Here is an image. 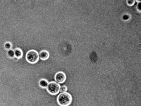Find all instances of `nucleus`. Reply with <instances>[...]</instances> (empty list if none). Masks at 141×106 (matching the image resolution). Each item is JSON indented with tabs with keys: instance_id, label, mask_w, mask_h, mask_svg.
I'll list each match as a JSON object with an SVG mask.
<instances>
[{
	"instance_id": "nucleus-1",
	"label": "nucleus",
	"mask_w": 141,
	"mask_h": 106,
	"mask_svg": "<svg viewBox=\"0 0 141 106\" xmlns=\"http://www.w3.org/2000/svg\"><path fill=\"white\" fill-rule=\"evenodd\" d=\"M71 95L67 92L61 93L57 98V103L61 106H68L72 103Z\"/></svg>"
},
{
	"instance_id": "nucleus-2",
	"label": "nucleus",
	"mask_w": 141,
	"mask_h": 106,
	"mask_svg": "<svg viewBox=\"0 0 141 106\" xmlns=\"http://www.w3.org/2000/svg\"><path fill=\"white\" fill-rule=\"evenodd\" d=\"M27 61L31 64H34L38 61L39 60V54L35 50H30L27 52L26 55Z\"/></svg>"
},
{
	"instance_id": "nucleus-3",
	"label": "nucleus",
	"mask_w": 141,
	"mask_h": 106,
	"mask_svg": "<svg viewBox=\"0 0 141 106\" xmlns=\"http://www.w3.org/2000/svg\"><path fill=\"white\" fill-rule=\"evenodd\" d=\"M60 86L58 83L55 82H51L48 83V85L47 87V90L49 94L52 95H56L59 92Z\"/></svg>"
},
{
	"instance_id": "nucleus-4",
	"label": "nucleus",
	"mask_w": 141,
	"mask_h": 106,
	"mask_svg": "<svg viewBox=\"0 0 141 106\" xmlns=\"http://www.w3.org/2000/svg\"><path fill=\"white\" fill-rule=\"evenodd\" d=\"M66 79V75L62 72H59L55 74V80L58 83H62L64 82Z\"/></svg>"
},
{
	"instance_id": "nucleus-5",
	"label": "nucleus",
	"mask_w": 141,
	"mask_h": 106,
	"mask_svg": "<svg viewBox=\"0 0 141 106\" xmlns=\"http://www.w3.org/2000/svg\"><path fill=\"white\" fill-rule=\"evenodd\" d=\"M49 54L47 51H41L39 54V57L42 60H46L49 58Z\"/></svg>"
},
{
	"instance_id": "nucleus-6",
	"label": "nucleus",
	"mask_w": 141,
	"mask_h": 106,
	"mask_svg": "<svg viewBox=\"0 0 141 106\" xmlns=\"http://www.w3.org/2000/svg\"><path fill=\"white\" fill-rule=\"evenodd\" d=\"M22 55H23V53H22V51L20 48H16V49L14 50V57H16V58H22Z\"/></svg>"
},
{
	"instance_id": "nucleus-7",
	"label": "nucleus",
	"mask_w": 141,
	"mask_h": 106,
	"mask_svg": "<svg viewBox=\"0 0 141 106\" xmlns=\"http://www.w3.org/2000/svg\"><path fill=\"white\" fill-rule=\"evenodd\" d=\"M48 85V81L45 79H41L39 82V85L41 88H47Z\"/></svg>"
},
{
	"instance_id": "nucleus-8",
	"label": "nucleus",
	"mask_w": 141,
	"mask_h": 106,
	"mask_svg": "<svg viewBox=\"0 0 141 106\" xmlns=\"http://www.w3.org/2000/svg\"><path fill=\"white\" fill-rule=\"evenodd\" d=\"M7 54L11 58H13L14 57V51L12 50H8V52H7Z\"/></svg>"
},
{
	"instance_id": "nucleus-9",
	"label": "nucleus",
	"mask_w": 141,
	"mask_h": 106,
	"mask_svg": "<svg viewBox=\"0 0 141 106\" xmlns=\"http://www.w3.org/2000/svg\"><path fill=\"white\" fill-rule=\"evenodd\" d=\"M12 44L10 43V42H5V44H4V47L5 49H7V50H11V48H12Z\"/></svg>"
},
{
	"instance_id": "nucleus-10",
	"label": "nucleus",
	"mask_w": 141,
	"mask_h": 106,
	"mask_svg": "<svg viewBox=\"0 0 141 106\" xmlns=\"http://www.w3.org/2000/svg\"><path fill=\"white\" fill-rule=\"evenodd\" d=\"M67 86H60V91H59V92H61L62 93L66 92L67 91Z\"/></svg>"
},
{
	"instance_id": "nucleus-11",
	"label": "nucleus",
	"mask_w": 141,
	"mask_h": 106,
	"mask_svg": "<svg viewBox=\"0 0 141 106\" xmlns=\"http://www.w3.org/2000/svg\"><path fill=\"white\" fill-rule=\"evenodd\" d=\"M134 3H135L134 0H129V1H127V4L129 5H130V6L134 4Z\"/></svg>"
},
{
	"instance_id": "nucleus-12",
	"label": "nucleus",
	"mask_w": 141,
	"mask_h": 106,
	"mask_svg": "<svg viewBox=\"0 0 141 106\" xmlns=\"http://www.w3.org/2000/svg\"><path fill=\"white\" fill-rule=\"evenodd\" d=\"M123 19L125 20H127L128 18H129V16H128V15H125L123 17Z\"/></svg>"
},
{
	"instance_id": "nucleus-13",
	"label": "nucleus",
	"mask_w": 141,
	"mask_h": 106,
	"mask_svg": "<svg viewBox=\"0 0 141 106\" xmlns=\"http://www.w3.org/2000/svg\"><path fill=\"white\" fill-rule=\"evenodd\" d=\"M140 3H139V6H138V7H137V8H138V7H139V11H140Z\"/></svg>"
}]
</instances>
